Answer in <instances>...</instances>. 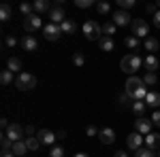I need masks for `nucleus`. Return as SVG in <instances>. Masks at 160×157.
I'll return each instance as SVG.
<instances>
[{
    "label": "nucleus",
    "mask_w": 160,
    "mask_h": 157,
    "mask_svg": "<svg viewBox=\"0 0 160 157\" xmlns=\"http://www.w3.org/2000/svg\"><path fill=\"white\" fill-rule=\"evenodd\" d=\"M60 30H62V34H75L77 32V24L73 19H66L64 24H60Z\"/></svg>",
    "instance_id": "obj_21"
},
{
    "label": "nucleus",
    "mask_w": 160,
    "mask_h": 157,
    "mask_svg": "<svg viewBox=\"0 0 160 157\" xmlns=\"http://www.w3.org/2000/svg\"><path fill=\"white\" fill-rule=\"evenodd\" d=\"M145 109H148L145 100H135L132 102V113H135L137 117H145Z\"/></svg>",
    "instance_id": "obj_18"
},
{
    "label": "nucleus",
    "mask_w": 160,
    "mask_h": 157,
    "mask_svg": "<svg viewBox=\"0 0 160 157\" xmlns=\"http://www.w3.org/2000/svg\"><path fill=\"white\" fill-rule=\"evenodd\" d=\"M7 70H11V72H19V70H22V62H19V58H11V60L7 62Z\"/></svg>",
    "instance_id": "obj_24"
},
{
    "label": "nucleus",
    "mask_w": 160,
    "mask_h": 157,
    "mask_svg": "<svg viewBox=\"0 0 160 157\" xmlns=\"http://www.w3.org/2000/svg\"><path fill=\"white\" fill-rule=\"evenodd\" d=\"M130 102H135V100L128 96V94H122V96H120V104H122V106H128Z\"/></svg>",
    "instance_id": "obj_39"
},
{
    "label": "nucleus",
    "mask_w": 160,
    "mask_h": 157,
    "mask_svg": "<svg viewBox=\"0 0 160 157\" xmlns=\"http://www.w3.org/2000/svg\"><path fill=\"white\" fill-rule=\"evenodd\" d=\"M56 136H58V140H62V138H66V132H58Z\"/></svg>",
    "instance_id": "obj_50"
},
{
    "label": "nucleus",
    "mask_w": 160,
    "mask_h": 157,
    "mask_svg": "<svg viewBox=\"0 0 160 157\" xmlns=\"http://www.w3.org/2000/svg\"><path fill=\"white\" fill-rule=\"evenodd\" d=\"M113 24H115V25H130V24H132L130 13H126V11H115V13H113Z\"/></svg>",
    "instance_id": "obj_13"
},
{
    "label": "nucleus",
    "mask_w": 160,
    "mask_h": 157,
    "mask_svg": "<svg viewBox=\"0 0 160 157\" xmlns=\"http://www.w3.org/2000/svg\"><path fill=\"white\" fill-rule=\"evenodd\" d=\"M158 7H160V2H158Z\"/></svg>",
    "instance_id": "obj_53"
},
{
    "label": "nucleus",
    "mask_w": 160,
    "mask_h": 157,
    "mask_svg": "<svg viewBox=\"0 0 160 157\" xmlns=\"http://www.w3.org/2000/svg\"><path fill=\"white\" fill-rule=\"evenodd\" d=\"M158 157H160V149H158Z\"/></svg>",
    "instance_id": "obj_52"
},
{
    "label": "nucleus",
    "mask_w": 160,
    "mask_h": 157,
    "mask_svg": "<svg viewBox=\"0 0 160 157\" xmlns=\"http://www.w3.org/2000/svg\"><path fill=\"white\" fill-rule=\"evenodd\" d=\"M73 64L75 66H83V64H86V58H83L81 53H75L73 55Z\"/></svg>",
    "instance_id": "obj_38"
},
{
    "label": "nucleus",
    "mask_w": 160,
    "mask_h": 157,
    "mask_svg": "<svg viewBox=\"0 0 160 157\" xmlns=\"http://www.w3.org/2000/svg\"><path fill=\"white\" fill-rule=\"evenodd\" d=\"M124 94H128L132 100H145V96H148V85L143 83V79H139V76H128Z\"/></svg>",
    "instance_id": "obj_1"
},
{
    "label": "nucleus",
    "mask_w": 160,
    "mask_h": 157,
    "mask_svg": "<svg viewBox=\"0 0 160 157\" xmlns=\"http://www.w3.org/2000/svg\"><path fill=\"white\" fill-rule=\"evenodd\" d=\"M47 11H51L47 0H37V2H34V13H37V15H41V13H47Z\"/></svg>",
    "instance_id": "obj_23"
},
{
    "label": "nucleus",
    "mask_w": 160,
    "mask_h": 157,
    "mask_svg": "<svg viewBox=\"0 0 160 157\" xmlns=\"http://www.w3.org/2000/svg\"><path fill=\"white\" fill-rule=\"evenodd\" d=\"M4 45H7V47H15V45H17V38L15 36H7L4 38Z\"/></svg>",
    "instance_id": "obj_42"
},
{
    "label": "nucleus",
    "mask_w": 160,
    "mask_h": 157,
    "mask_svg": "<svg viewBox=\"0 0 160 157\" xmlns=\"http://www.w3.org/2000/svg\"><path fill=\"white\" fill-rule=\"evenodd\" d=\"M75 157H90V155H88V153H77Z\"/></svg>",
    "instance_id": "obj_51"
},
{
    "label": "nucleus",
    "mask_w": 160,
    "mask_h": 157,
    "mask_svg": "<svg viewBox=\"0 0 160 157\" xmlns=\"http://www.w3.org/2000/svg\"><path fill=\"white\" fill-rule=\"evenodd\" d=\"M43 34H45V38H47V40H51V43H53V40H58V38H60L62 30H60V25H56V24H51V21H49V24L43 28Z\"/></svg>",
    "instance_id": "obj_7"
},
{
    "label": "nucleus",
    "mask_w": 160,
    "mask_h": 157,
    "mask_svg": "<svg viewBox=\"0 0 160 157\" xmlns=\"http://www.w3.org/2000/svg\"><path fill=\"white\" fill-rule=\"evenodd\" d=\"M115 157H128L126 151H115Z\"/></svg>",
    "instance_id": "obj_48"
},
{
    "label": "nucleus",
    "mask_w": 160,
    "mask_h": 157,
    "mask_svg": "<svg viewBox=\"0 0 160 157\" xmlns=\"http://www.w3.org/2000/svg\"><path fill=\"white\" fill-rule=\"evenodd\" d=\"M96 11H98V15H109L111 13L109 2H98V4H96Z\"/></svg>",
    "instance_id": "obj_32"
},
{
    "label": "nucleus",
    "mask_w": 160,
    "mask_h": 157,
    "mask_svg": "<svg viewBox=\"0 0 160 157\" xmlns=\"http://www.w3.org/2000/svg\"><path fill=\"white\" fill-rule=\"evenodd\" d=\"M37 138L41 140V145H47V146H53V142L58 140V136L53 132H49V130H38Z\"/></svg>",
    "instance_id": "obj_11"
},
{
    "label": "nucleus",
    "mask_w": 160,
    "mask_h": 157,
    "mask_svg": "<svg viewBox=\"0 0 160 157\" xmlns=\"http://www.w3.org/2000/svg\"><path fill=\"white\" fill-rule=\"evenodd\" d=\"M22 47H24V51H37L38 43H37V38L32 36V34H26V36L22 38Z\"/></svg>",
    "instance_id": "obj_15"
},
{
    "label": "nucleus",
    "mask_w": 160,
    "mask_h": 157,
    "mask_svg": "<svg viewBox=\"0 0 160 157\" xmlns=\"http://www.w3.org/2000/svg\"><path fill=\"white\" fill-rule=\"evenodd\" d=\"M149 119H152V123H154L156 127H160V110H154V115H152Z\"/></svg>",
    "instance_id": "obj_41"
},
{
    "label": "nucleus",
    "mask_w": 160,
    "mask_h": 157,
    "mask_svg": "<svg viewBox=\"0 0 160 157\" xmlns=\"http://www.w3.org/2000/svg\"><path fill=\"white\" fill-rule=\"evenodd\" d=\"M145 49H148L149 53L158 51V40H156V38H152V36H148V38H145Z\"/></svg>",
    "instance_id": "obj_27"
},
{
    "label": "nucleus",
    "mask_w": 160,
    "mask_h": 157,
    "mask_svg": "<svg viewBox=\"0 0 160 157\" xmlns=\"http://www.w3.org/2000/svg\"><path fill=\"white\" fill-rule=\"evenodd\" d=\"M26 134H28V136H34V134H38V132L32 127V125H28V127H26Z\"/></svg>",
    "instance_id": "obj_46"
},
{
    "label": "nucleus",
    "mask_w": 160,
    "mask_h": 157,
    "mask_svg": "<svg viewBox=\"0 0 160 157\" xmlns=\"http://www.w3.org/2000/svg\"><path fill=\"white\" fill-rule=\"evenodd\" d=\"M115 28H118V25L113 24V21H111V24H105V25H102V34L111 38L113 34H115Z\"/></svg>",
    "instance_id": "obj_30"
},
{
    "label": "nucleus",
    "mask_w": 160,
    "mask_h": 157,
    "mask_svg": "<svg viewBox=\"0 0 160 157\" xmlns=\"http://www.w3.org/2000/svg\"><path fill=\"white\" fill-rule=\"evenodd\" d=\"M75 7L77 9H90V7H94V0H75Z\"/></svg>",
    "instance_id": "obj_34"
},
{
    "label": "nucleus",
    "mask_w": 160,
    "mask_h": 157,
    "mask_svg": "<svg viewBox=\"0 0 160 157\" xmlns=\"http://www.w3.org/2000/svg\"><path fill=\"white\" fill-rule=\"evenodd\" d=\"M26 146H28V151H37L41 146V140L37 136H26Z\"/></svg>",
    "instance_id": "obj_25"
},
{
    "label": "nucleus",
    "mask_w": 160,
    "mask_h": 157,
    "mask_svg": "<svg viewBox=\"0 0 160 157\" xmlns=\"http://www.w3.org/2000/svg\"><path fill=\"white\" fill-rule=\"evenodd\" d=\"M2 157H15L13 151H2Z\"/></svg>",
    "instance_id": "obj_49"
},
{
    "label": "nucleus",
    "mask_w": 160,
    "mask_h": 157,
    "mask_svg": "<svg viewBox=\"0 0 160 157\" xmlns=\"http://www.w3.org/2000/svg\"><path fill=\"white\" fill-rule=\"evenodd\" d=\"M24 28L28 34H32V32H37V30H41L43 28V21H41V15H37V13H32L30 17H26L24 19Z\"/></svg>",
    "instance_id": "obj_5"
},
{
    "label": "nucleus",
    "mask_w": 160,
    "mask_h": 157,
    "mask_svg": "<svg viewBox=\"0 0 160 157\" xmlns=\"http://www.w3.org/2000/svg\"><path fill=\"white\" fill-rule=\"evenodd\" d=\"M143 64H145V68H148V72H154V70H156V68L160 66L158 58H156L154 53H149L148 58H145V62H143Z\"/></svg>",
    "instance_id": "obj_19"
},
{
    "label": "nucleus",
    "mask_w": 160,
    "mask_h": 157,
    "mask_svg": "<svg viewBox=\"0 0 160 157\" xmlns=\"http://www.w3.org/2000/svg\"><path fill=\"white\" fill-rule=\"evenodd\" d=\"M145 11H148L149 15H156V13H158V9H156V4H148V7H145Z\"/></svg>",
    "instance_id": "obj_44"
},
{
    "label": "nucleus",
    "mask_w": 160,
    "mask_h": 157,
    "mask_svg": "<svg viewBox=\"0 0 160 157\" xmlns=\"http://www.w3.org/2000/svg\"><path fill=\"white\" fill-rule=\"evenodd\" d=\"M24 127H22V125H17V123H11V125H9V130H7V136H9V138H11L13 142H19V140H22V136H24Z\"/></svg>",
    "instance_id": "obj_10"
},
{
    "label": "nucleus",
    "mask_w": 160,
    "mask_h": 157,
    "mask_svg": "<svg viewBox=\"0 0 160 157\" xmlns=\"http://www.w3.org/2000/svg\"><path fill=\"white\" fill-rule=\"evenodd\" d=\"M145 146H148V149H152V151H154V149H160V134H148V136H145Z\"/></svg>",
    "instance_id": "obj_16"
},
{
    "label": "nucleus",
    "mask_w": 160,
    "mask_h": 157,
    "mask_svg": "<svg viewBox=\"0 0 160 157\" xmlns=\"http://www.w3.org/2000/svg\"><path fill=\"white\" fill-rule=\"evenodd\" d=\"M49 21H51V24H56V25H60V24L66 21V17H64V9H62L60 4L53 7V9L49 11Z\"/></svg>",
    "instance_id": "obj_12"
},
{
    "label": "nucleus",
    "mask_w": 160,
    "mask_h": 157,
    "mask_svg": "<svg viewBox=\"0 0 160 157\" xmlns=\"http://www.w3.org/2000/svg\"><path fill=\"white\" fill-rule=\"evenodd\" d=\"M154 25H156V28L160 30V11L156 13V15H154Z\"/></svg>",
    "instance_id": "obj_45"
},
{
    "label": "nucleus",
    "mask_w": 160,
    "mask_h": 157,
    "mask_svg": "<svg viewBox=\"0 0 160 157\" xmlns=\"http://www.w3.org/2000/svg\"><path fill=\"white\" fill-rule=\"evenodd\" d=\"M49 157H64V149L62 146H51Z\"/></svg>",
    "instance_id": "obj_37"
},
{
    "label": "nucleus",
    "mask_w": 160,
    "mask_h": 157,
    "mask_svg": "<svg viewBox=\"0 0 160 157\" xmlns=\"http://www.w3.org/2000/svg\"><path fill=\"white\" fill-rule=\"evenodd\" d=\"M124 43H126V47H130V49H137V47H139V38H137V36H126V40H124Z\"/></svg>",
    "instance_id": "obj_35"
},
{
    "label": "nucleus",
    "mask_w": 160,
    "mask_h": 157,
    "mask_svg": "<svg viewBox=\"0 0 160 157\" xmlns=\"http://www.w3.org/2000/svg\"><path fill=\"white\" fill-rule=\"evenodd\" d=\"M19 11L24 13V17H30V15L34 13V4H28V2H24V4H19Z\"/></svg>",
    "instance_id": "obj_31"
},
{
    "label": "nucleus",
    "mask_w": 160,
    "mask_h": 157,
    "mask_svg": "<svg viewBox=\"0 0 160 157\" xmlns=\"http://www.w3.org/2000/svg\"><path fill=\"white\" fill-rule=\"evenodd\" d=\"M145 104H148V106H154V109H158V106H160V94H158V91H148V96H145Z\"/></svg>",
    "instance_id": "obj_17"
},
{
    "label": "nucleus",
    "mask_w": 160,
    "mask_h": 157,
    "mask_svg": "<svg viewBox=\"0 0 160 157\" xmlns=\"http://www.w3.org/2000/svg\"><path fill=\"white\" fill-rule=\"evenodd\" d=\"M13 153H15V157H24L26 153H28V146H26V140H19V142H13Z\"/></svg>",
    "instance_id": "obj_20"
},
{
    "label": "nucleus",
    "mask_w": 160,
    "mask_h": 157,
    "mask_svg": "<svg viewBox=\"0 0 160 157\" xmlns=\"http://www.w3.org/2000/svg\"><path fill=\"white\" fill-rule=\"evenodd\" d=\"M0 83L2 85H11L13 83V72L11 70H2V74H0Z\"/></svg>",
    "instance_id": "obj_28"
},
{
    "label": "nucleus",
    "mask_w": 160,
    "mask_h": 157,
    "mask_svg": "<svg viewBox=\"0 0 160 157\" xmlns=\"http://www.w3.org/2000/svg\"><path fill=\"white\" fill-rule=\"evenodd\" d=\"M0 145H2V151H11V149H13V140L4 134V136L0 138Z\"/></svg>",
    "instance_id": "obj_33"
},
{
    "label": "nucleus",
    "mask_w": 160,
    "mask_h": 157,
    "mask_svg": "<svg viewBox=\"0 0 160 157\" xmlns=\"http://www.w3.org/2000/svg\"><path fill=\"white\" fill-rule=\"evenodd\" d=\"M98 140L102 145H113V142H115V132H113L111 127H102L98 132Z\"/></svg>",
    "instance_id": "obj_14"
},
{
    "label": "nucleus",
    "mask_w": 160,
    "mask_h": 157,
    "mask_svg": "<svg viewBox=\"0 0 160 157\" xmlns=\"http://www.w3.org/2000/svg\"><path fill=\"white\" fill-rule=\"evenodd\" d=\"M0 125H2L4 130H9V125H11V123H9V121H7V119H0Z\"/></svg>",
    "instance_id": "obj_47"
},
{
    "label": "nucleus",
    "mask_w": 160,
    "mask_h": 157,
    "mask_svg": "<svg viewBox=\"0 0 160 157\" xmlns=\"http://www.w3.org/2000/svg\"><path fill=\"white\" fill-rule=\"evenodd\" d=\"M15 87L19 91H28V89H34L37 87V76L30 72H19V76L15 79Z\"/></svg>",
    "instance_id": "obj_3"
},
{
    "label": "nucleus",
    "mask_w": 160,
    "mask_h": 157,
    "mask_svg": "<svg viewBox=\"0 0 160 157\" xmlns=\"http://www.w3.org/2000/svg\"><path fill=\"white\" fill-rule=\"evenodd\" d=\"M143 142H145V136H143V134H139V132L130 134V136L126 138V145H128V149H132V151L141 149V145H143Z\"/></svg>",
    "instance_id": "obj_9"
},
{
    "label": "nucleus",
    "mask_w": 160,
    "mask_h": 157,
    "mask_svg": "<svg viewBox=\"0 0 160 157\" xmlns=\"http://www.w3.org/2000/svg\"><path fill=\"white\" fill-rule=\"evenodd\" d=\"M0 19H2V21L11 19V7H9V4H2V7H0Z\"/></svg>",
    "instance_id": "obj_29"
},
{
    "label": "nucleus",
    "mask_w": 160,
    "mask_h": 157,
    "mask_svg": "<svg viewBox=\"0 0 160 157\" xmlns=\"http://www.w3.org/2000/svg\"><path fill=\"white\" fill-rule=\"evenodd\" d=\"M118 4L122 9H130V7H135V0H118Z\"/></svg>",
    "instance_id": "obj_40"
},
{
    "label": "nucleus",
    "mask_w": 160,
    "mask_h": 157,
    "mask_svg": "<svg viewBox=\"0 0 160 157\" xmlns=\"http://www.w3.org/2000/svg\"><path fill=\"white\" fill-rule=\"evenodd\" d=\"M152 119H145V117H139L137 119V123H135V130L139 134H143V136H148V134H152Z\"/></svg>",
    "instance_id": "obj_8"
},
{
    "label": "nucleus",
    "mask_w": 160,
    "mask_h": 157,
    "mask_svg": "<svg viewBox=\"0 0 160 157\" xmlns=\"http://www.w3.org/2000/svg\"><path fill=\"white\" fill-rule=\"evenodd\" d=\"M83 34L90 40H100L102 38V25L98 21H94V19H88L86 24H83Z\"/></svg>",
    "instance_id": "obj_4"
},
{
    "label": "nucleus",
    "mask_w": 160,
    "mask_h": 157,
    "mask_svg": "<svg viewBox=\"0 0 160 157\" xmlns=\"http://www.w3.org/2000/svg\"><path fill=\"white\" fill-rule=\"evenodd\" d=\"M98 45H100L102 51H113V49H115V43H113V38H109V36H102L98 40Z\"/></svg>",
    "instance_id": "obj_22"
},
{
    "label": "nucleus",
    "mask_w": 160,
    "mask_h": 157,
    "mask_svg": "<svg viewBox=\"0 0 160 157\" xmlns=\"http://www.w3.org/2000/svg\"><path fill=\"white\" fill-rule=\"evenodd\" d=\"M148 34H149L148 24H145L143 19H135V21H132V36H137V38H148Z\"/></svg>",
    "instance_id": "obj_6"
},
{
    "label": "nucleus",
    "mask_w": 160,
    "mask_h": 157,
    "mask_svg": "<svg viewBox=\"0 0 160 157\" xmlns=\"http://www.w3.org/2000/svg\"><path fill=\"white\" fill-rule=\"evenodd\" d=\"M156 81H158V79H156V74H154V72H148L145 76H143V83H145V85H156Z\"/></svg>",
    "instance_id": "obj_36"
},
{
    "label": "nucleus",
    "mask_w": 160,
    "mask_h": 157,
    "mask_svg": "<svg viewBox=\"0 0 160 157\" xmlns=\"http://www.w3.org/2000/svg\"><path fill=\"white\" fill-rule=\"evenodd\" d=\"M88 136H98V130L94 127V125H88V130H86Z\"/></svg>",
    "instance_id": "obj_43"
},
{
    "label": "nucleus",
    "mask_w": 160,
    "mask_h": 157,
    "mask_svg": "<svg viewBox=\"0 0 160 157\" xmlns=\"http://www.w3.org/2000/svg\"><path fill=\"white\" fill-rule=\"evenodd\" d=\"M135 157H156V153L152 149H148V146H141V149L135 151Z\"/></svg>",
    "instance_id": "obj_26"
},
{
    "label": "nucleus",
    "mask_w": 160,
    "mask_h": 157,
    "mask_svg": "<svg viewBox=\"0 0 160 157\" xmlns=\"http://www.w3.org/2000/svg\"><path fill=\"white\" fill-rule=\"evenodd\" d=\"M141 64H143V60H141L137 53H130V55H124V58H122V64H120V66H122V70L126 74L135 76V72L141 68Z\"/></svg>",
    "instance_id": "obj_2"
}]
</instances>
